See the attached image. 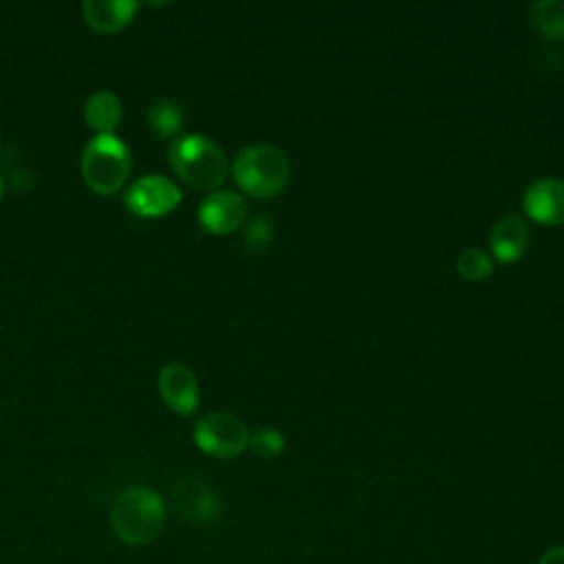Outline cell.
Here are the masks:
<instances>
[{
	"instance_id": "obj_12",
	"label": "cell",
	"mask_w": 564,
	"mask_h": 564,
	"mask_svg": "<svg viewBox=\"0 0 564 564\" xmlns=\"http://www.w3.org/2000/svg\"><path fill=\"white\" fill-rule=\"evenodd\" d=\"M489 247L498 262L513 264L527 253L529 227L520 218L507 216L494 225L489 236Z\"/></svg>"
},
{
	"instance_id": "obj_8",
	"label": "cell",
	"mask_w": 564,
	"mask_h": 564,
	"mask_svg": "<svg viewBox=\"0 0 564 564\" xmlns=\"http://www.w3.org/2000/svg\"><path fill=\"white\" fill-rule=\"evenodd\" d=\"M245 218H247L245 198L229 189L212 192L198 207L200 227L214 236H227L240 229Z\"/></svg>"
},
{
	"instance_id": "obj_4",
	"label": "cell",
	"mask_w": 564,
	"mask_h": 564,
	"mask_svg": "<svg viewBox=\"0 0 564 564\" xmlns=\"http://www.w3.org/2000/svg\"><path fill=\"white\" fill-rule=\"evenodd\" d=\"M130 167V152L115 134H97L82 152V176L93 192L104 196L123 187Z\"/></svg>"
},
{
	"instance_id": "obj_2",
	"label": "cell",
	"mask_w": 564,
	"mask_h": 564,
	"mask_svg": "<svg viewBox=\"0 0 564 564\" xmlns=\"http://www.w3.org/2000/svg\"><path fill=\"white\" fill-rule=\"evenodd\" d=\"M236 185L253 198H271L280 194L291 176V165L284 152L269 143L242 148L231 165Z\"/></svg>"
},
{
	"instance_id": "obj_15",
	"label": "cell",
	"mask_w": 564,
	"mask_h": 564,
	"mask_svg": "<svg viewBox=\"0 0 564 564\" xmlns=\"http://www.w3.org/2000/svg\"><path fill=\"white\" fill-rule=\"evenodd\" d=\"M533 26L549 40H564V2L542 0L531 4Z\"/></svg>"
},
{
	"instance_id": "obj_16",
	"label": "cell",
	"mask_w": 564,
	"mask_h": 564,
	"mask_svg": "<svg viewBox=\"0 0 564 564\" xmlns=\"http://www.w3.org/2000/svg\"><path fill=\"white\" fill-rule=\"evenodd\" d=\"M456 271L460 278L471 282H482L494 273V260L478 247H467L456 258Z\"/></svg>"
},
{
	"instance_id": "obj_9",
	"label": "cell",
	"mask_w": 564,
	"mask_h": 564,
	"mask_svg": "<svg viewBox=\"0 0 564 564\" xmlns=\"http://www.w3.org/2000/svg\"><path fill=\"white\" fill-rule=\"evenodd\" d=\"M522 209L540 225H564V181L555 176L533 181L522 196Z\"/></svg>"
},
{
	"instance_id": "obj_6",
	"label": "cell",
	"mask_w": 564,
	"mask_h": 564,
	"mask_svg": "<svg viewBox=\"0 0 564 564\" xmlns=\"http://www.w3.org/2000/svg\"><path fill=\"white\" fill-rule=\"evenodd\" d=\"M123 203L134 216L159 218L181 203V189L161 174H148L126 189Z\"/></svg>"
},
{
	"instance_id": "obj_5",
	"label": "cell",
	"mask_w": 564,
	"mask_h": 564,
	"mask_svg": "<svg viewBox=\"0 0 564 564\" xmlns=\"http://www.w3.org/2000/svg\"><path fill=\"white\" fill-rule=\"evenodd\" d=\"M194 443L209 456L231 458L249 445V430L229 412H212L196 423Z\"/></svg>"
},
{
	"instance_id": "obj_20",
	"label": "cell",
	"mask_w": 564,
	"mask_h": 564,
	"mask_svg": "<svg viewBox=\"0 0 564 564\" xmlns=\"http://www.w3.org/2000/svg\"><path fill=\"white\" fill-rule=\"evenodd\" d=\"M2 194H4V185H2V178H0V200H2Z\"/></svg>"
},
{
	"instance_id": "obj_14",
	"label": "cell",
	"mask_w": 564,
	"mask_h": 564,
	"mask_svg": "<svg viewBox=\"0 0 564 564\" xmlns=\"http://www.w3.org/2000/svg\"><path fill=\"white\" fill-rule=\"evenodd\" d=\"M148 121H150V128L154 130V134L170 139L183 126V110L176 101H172L167 97H159L148 108Z\"/></svg>"
},
{
	"instance_id": "obj_7",
	"label": "cell",
	"mask_w": 564,
	"mask_h": 564,
	"mask_svg": "<svg viewBox=\"0 0 564 564\" xmlns=\"http://www.w3.org/2000/svg\"><path fill=\"white\" fill-rule=\"evenodd\" d=\"M170 496L176 513L192 524H212L220 516L218 496L198 478H181Z\"/></svg>"
},
{
	"instance_id": "obj_10",
	"label": "cell",
	"mask_w": 564,
	"mask_h": 564,
	"mask_svg": "<svg viewBox=\"0 0 564 564\" xmlns=\"http://www.w3.org/2000/svg\"><path fill=\"white\" fill-rule=\"evenodd\" d=\"M159 392L165 405L176 414H192L198 408V381L183 364H165L159 372Z\"/></svg>"
},
{
	"instance_id": "obj_1",
	"label": "cell",
	"mask_w": 564,
	"mask_h": 564,
	"mask_svg": "<svg viewBox=\"0 0 564 564\" xmlns=\"http://www.w3.org/2000/svg\"><path fill=\"white\" fill-rule=\"evenodd\" d=\"M167 159L176 176L194 189H214L227 176L225 152L205 134L178 137L172 141Z\"/></svg>"
},
{
	"instance_id": "obj_3",
	"label": "cell",
	"mask_w": 564,
	"mask_h": 564,
	"mask_svg": "<svg viewBox=\"0 0 564 564\" xmlns=\"http://www.w3.org/2000/svg\"><path fill=\"white\" fill-rule=\"evenodd\" d=\"M110 518L119 540L134 546L150 544L163 529L165 502L150 487H130L115 500Z\"/></svg>"
},
{
	"instance_id": "obj_18",
	"label": "cell",
	"mask_w": 564,
	"mask_h": 564,
	"mask_svg": "<svg viewBox=\"0 0 564 564\" xmlns=\"http://www.w3.org/2000/svg\"><path fill=\"white\" fill-rule=\"evenodd\" d=\"M271 236H273L271 223H269L264 216H258V218H253V220L249 223V227H247V231H245V242H247L249 247H253V249H262V247L269 245Z\"/></svg>"
},
{
	"instance_id": "obj_19",
	"label": "cell",
	"mask_w": 564,
	"mask_h": 564,
	"mask_svg": "<svg viewBox=\"0 0 564 564\" xmlns=\"http://www.w3.org/2000/svg\"><path fill=\"white\" fill-rule=\"evenodd\" d=\"M538 564H564V546H551L540 555Z\"/></svg>"
},
{
	"instance_id": "obj_13",
	"label": "cell",
	"mask_w": 564,
	"mask_h": 564,
	"mask_svg": "<svg viewBox=\"0 0 564 564\" xmlns=\"http://www.w3.org/2000/svg\"><path fill=\"white\" fill-rule=\"evenodd\" d=\"M121 101L110 90H97L84 104V119L99 134H112L121 121Z\"/></svg>"
},
{
	"instance_id": "obj_17",
	"label": "cell",
	"mask_w": 564,
	"mask_h": 564,
	"mask_svg": "<svg viewBox=\"0 0 564 564\" xmlns=\"http://www.w3.org/2000/svg\"><path fill=\"white\" fill-rule=\"evenodd\" d=\"M249 447L260 458H275L284 449V436L273 427H260L253 434H249Z\"/></svg>"
},
{
	"instance_id": "obj_11",
	"label": "cell",
	"mask_w": 564,
	"mask_h": 564,
	"mask_svg": "<svg viewBox=\"0 0 564 564\" xmlns=\"http://www.w3.org/2000/svg\"><path fill=\"white\" fill-rule=\"evenodd\" d=\"M139 4L132 0H86L82 15L97 33H117L134 18Z\"/></svg>"
}]
</instances>
